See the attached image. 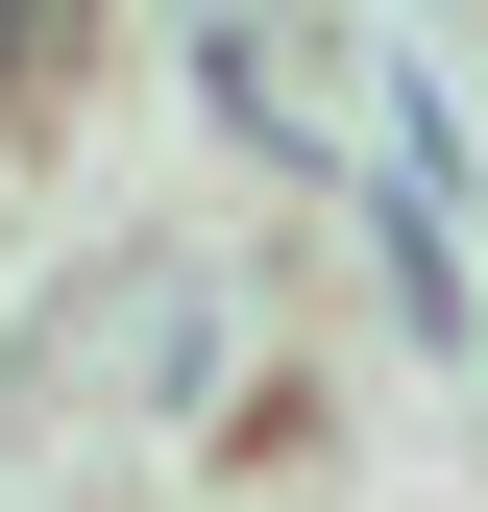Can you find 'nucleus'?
I'll list each match as a JSON object with an SVG mask.
<instances>
[{"label":"nucleus","instance_id":"nucleus-1","mask_svg":"<svg viewBox=\"0 0 488 512\" xmlns=\"http://www.w3.org/2000/svg\"><path fill=\"white\" fill-rule=\"evenodd\" d=\"M49 49H74V25H49V0H0V98H25V74H49Z\"/></svg>","mask_w":488,"mask_h":512}]
</instances>
